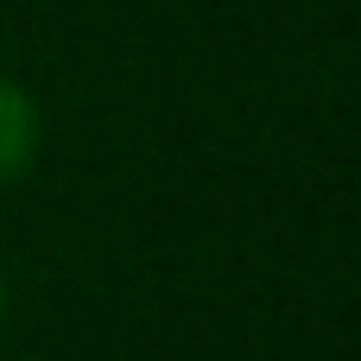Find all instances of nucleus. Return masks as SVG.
Wrapping results in <instances>:
<instances>
[{
  "instance_id": "obj_2",
  "label": "nucleus",
  "mask_w": 361,
  "mask_h": 361,
  "mask_svg": "<svg viewBox=\"0 0 361 361\" xmlns=\"http://www.w3.org/2000/svg\"><path fill=\"white\" fill-rule=\"evenodd\" d=\"M6 311H13V279H6V260H0V330H6Z\"/></svg>"
},
{
  "instance_id": "obj_1",
  "label": "nucleus",
  "mask_w": 361,
  "mask_h": 361,
  "mask_svg": "<svg viewBox=\"0 0 361 361\" xmlns=\"http://www.w3.org/2000/svg\"><path fill=\"white\" fill-rule=\"evenodd\" d=\"M38 146H44V114H38V95H32L19 76H6V70H0V197H6L25 171H32Z\"/></svg>"
}]
</instances>
